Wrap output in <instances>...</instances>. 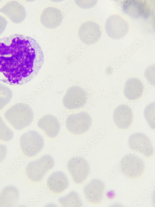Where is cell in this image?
Instances as JSON below:
<instances>
[{"mask_svg":"<svg viewBox=\"0 0 155 207\" xmlns=\"http://www.w3.org/2000/svg\"><path fill=\"white\" fill-rule=\"evenodd\" d=\"M86 93L82 88L72 87L69 88L64 96V106L69 109L78 108L83 106L87 100Z\"/></svg>","mask_w":155,"mask_h":207,"instance_id":"10","label":"cell"},{"mask_svg":"<svg viewBox=\"0 0 155 207\" xmlns=\"http://www.w3.org/2000/svg\"><path fill=\"white\" fill-rule=\"evenodd\" d=\"M144 86L141 81L136 78H131L126 82L124 89L125 97L130 100L140 97L144 92Z\"/></svg>","mask_w":155,"mask_h":207,"instance_id":"17","label":"cell"},{"mask_svg":"<svg viewBox=\"0 0 155 207\" xmlns=\"http://www.w3.org/2000/svg\"><path fill=\"white\" fill-rule=\"evenodd\" d=\"M37 124L51 138L56 137L60 130L59 121L55 116L51 115H46L43 116L39 120Z\"/></svg>","mask_w":155,"mask_h":207,"instance_id":"15","label":"cell"},{"mask_svg":"<svg viewBox=\"0 0 155 207\" xmlns=\"http://www.w3.org/2000/svg\"><path fill=\"white\" fill-rule=\"evenodd\" d=\"M104 189L102 181L94 179L85 187L83 191L86 199L89 202L98 204L102 200Z\"/></svg>","mask_w":155,"mask_h":207,"instance_id":"12","label":"cell"},{"mask_svg":"<svg viewBox=\"0 0 155 207\" xmlns=\"http://www.w3.org/2000/svg\"><path fill=\"white\" fill-rule=\"evenodd\" d=\"M129 147L132 150L138 151L145 156L152 155L153 148L149 139L142 133H136L131 134L128 140Z\"/></svg>","mask_w":155,"mask_h":207,"instance_id":"9","label":"cell"},{"mask_svg":"<svg viewBox=\"0 0 155 207\" xmlns=\"http://www.w3.org/2000/svg\"><path fill=\"white\" fill-rule=\"evenodd\" d=\"M89 115L82 111L71 114L66 119L65 125L67 129L74 134H81L87 131L92 124Z\"/></svg>","mask_w":155,"mask_h":207,"instance_id":"6","label":"cell"},{"mask_svg":"<svg viewBox=\"0 0 155 207\" xmlns=\"http://www.w3.org/2000/svg\"><path fill=\"white\" fill-rule=\"evenodd\" d=\"M11 109L5 114L9 123L17 130H20L29 125L33 121V115L30 107L21 105Z\"/></svg>","mask_w":155,"mask_h":207,"instance_id":"2","label":"cell"},{"mask_svg":"<svg viewBox=\"0 0 155 207\" xmlns=\"http://www.w3.org/2000/svg\"><path fill=\"white\" fill-rule=\"evenodd\" d=\"M101 33L99 25L92 21L86 22L82 25L78 31L81 40L87 45L94 44L100 39Z\"/></svg>","mask_w":155,"mask_h":207,"instance_id":"11","label":"cell"},{"mask_svg":"<svg viewBox=\"0 0 155 207\" xmlns=\"http://www.w3.org/2000/svg\"><path fill=\"white\" fill-rule=\"evenodd\" d=\"M44 62L42 49L33 38L14 34L0 39V81L12 85L25 84Z\"/></svg>","mask_w":155,"mask_h":207,"instance_id":"1","label":"cell"},{"mask_svg":"<svg viewBox=\"0 0 155 207\" xmlns=\"http://www.w3.org/2000/svg\"><path fill=\"white\" fill-rule=\"evenodd\" d=\"M105 30L108 36L113 39H119L124 37L129 30L127 22L117 15L110 16L106 20Z\"/></svg>","mask_w":155,"mask_h":207,"instance_id":"5","label":"cell"},{"mask_svg":"<svg viewBox=\"0 0 155 207\" xmlns=\"http://www.w3.org/2000/svg\"><path fill=\"white\" fill-rule=\"evenodd\" d=\"M44 140L42 136L36 131H28L21 136L20 145L23 153L28 157L36 155L42 149Z\"/></svg>","mask_w":155,"mask_h":207,"instance_id":"4","label":"cell"},{"mask_svg":"<svg viewBox=\"0 0 155 207\" xmlns=\"http://www.w3.org/2000/svg\"><path fill=\"white\" fill-rule=\"evenodd\" d=\"M13 136V131L0 117V140L8 141L11 140Z\"/></svg>","mask_w":155,"mask_h":207,"instance_id":"20","label":"cell"},{"mask_svg":"<svg viewBox=\"0 0 155 207\" xmlns=\"http://www.w3.org/2000/svg\"><path fill=\"white\" fill-rule=\"evenodd\" d=\"M19 198L18 189L13 186H8L0 193V206L13 207L17 203Z\"/></svg>","mask_w":155,"mask_h":207,"instance_id":"18","label":"cell"},{"mask_svg":"<svg viewBox=\"0 0 155 207\" xmlns=\"http://www.w3.org/2000/svg\"><path fill=\"white\" fill-rule=\"evenodd\" d=\"M120 163L122 172L129 178H136L140 177L145 170L144 161L138 156L133 154L125 156Z\"/></svg>","mask_w":155,"mask_h":207,"instance_id":"7","label":"cell"},{"mask_svg":"<svg viewBox=\"0 0 155 207\" xmlns=\"http://www.w3.org/2000/svg\"><path fill=\"white\" fill-rule=\"evenodd\" d=\"M7 152L6 146L4 145L0 144V162L5 157Z\"/></svg>","mask_w":155,"mask_h":207,"instance_id":"21","label":"cell"},{"mask_svg":"<svg viewBox=\"0 0 155 207\" xmlns=\"http://www.w3.org/2000/svg\"><path fill=\"white\" fill-rule=\"evenodd\" d=\"M63 16L60 10L52 7L45 9L42 13L41 21L46 27L52 29L56 28L61 23Z\"/></svg>","mask_w":155,"mask_h":207,"instance_id":"16","label":"cell"},{"mask_svg":"<svg viewBox=\"0 0 155 207\" xmlns=\"http://www.w3.org/2000/svg\"><path fill=\"white\" fill-rule=\"evenodd\" d=\"M133 116L131 109L126 105L122 104L118 106L115 109L113 118L115 124L118 128L125 129L131 124Z\"/></svg>","mask_w":155,"mask_h":207,"instance_id":"13","label":"cell"},{"mask_svg":"<svg viewBox=\"0 0 155 207\" xmlns=\"http://www.w3.org/2000/svg\"><path fill=\"white\" fill-rule=\"evenodd\" d=\"M60 204L63 207H80L82 202L78 193L73 191L67 195L59 198Z\"/></svg>","mask_w":155,"mask_h":207,"instance_id":"19","label":"cell"},{"mask_svg":"<svg viewBox=\"0 0 155 207\" xmlns=\"http://www.w3.org/2000/svg\"><path fill=\"white\" fill-rule=\"evenodd\" d=\"M47 185L50 191L54 193H59L67 189L69 182L65 173L58 171L53 173L48 177Z\"/></svg>","mask_w":155,"mask_h":207,"instance_id":"14","label":"cell"},{"mask_svg":"<svg viewBox=\"0 0 155 207\" xmlns=\"http://www.w3.org/2000/svg\"><path fill=\"white\" fill-rule=\"evenodd\" d=\"M67 168L74 182H82L88 176L90 167L87 161L83 158L74 156L70 159Z\"/></svg>","mask_w":155,"mask_h":207,"instance_id":"8","label":"cell"},{"mask_svg":"<svg viewBox=\"0 0 155 207\" xmlns=\"http://www.w3.org/2000/svg\"><path fill=\"white\" fill-rule=\"evenodd\" d=\"M54 160L50 155H45L35 161L29 162L26 168L28 177L32 181L37 182L41 180L44 174L54 165Z\"/></svg>","mask_w":155,"mask_h":207,"instance_id":"3","label":"cell"}]
</instances>
